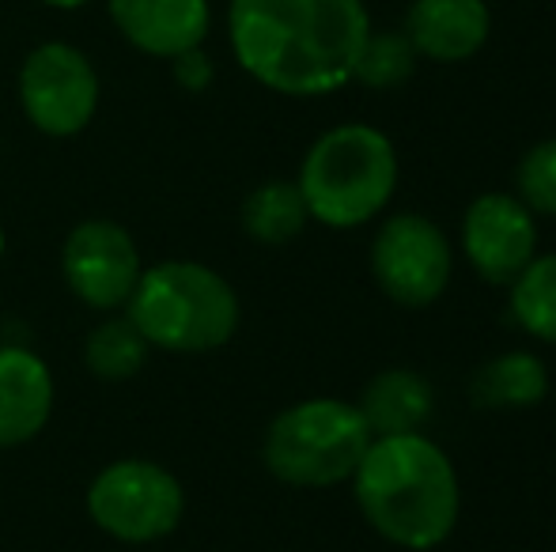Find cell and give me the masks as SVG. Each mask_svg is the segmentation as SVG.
I'll return each instance as SVG.
<instances>
[{"label":"cell","instance_id":"obj_1","mask_svg":"<svg viewBox=\"0 0 556 552\" xmlns=\"http://www.w3.org/2000/svg\"><path fill=\"white\" fill-rule=\"evenodd\" d=\"M367 35L364 0H231L227 8L239 68L292 99L333 95L352 84Z\"/></svg>","mask_w":556,"mask_h":552},{"label":"cell","instance_id":"obj_2","mask_svg":"<svg viewBox=\"0 0 556 552\" xmlns=\"http://www.w3.org/2000/svg\"><path fill=\"white\" fill-rule=\"evenodd\" d=\"M364 523L409 552L440 549L462 515V485L451 454L425 432L375 435L352 473Z\"/></svg>","mask_w":556,"mask_h":552},{"label":"cell","instance_id":"obj_3","mask_svg":"<svg viewBox=\"0 0 556 552\" xmlns=\"http://www.w3.org/2000/svg\"><path fill=\"white\" fill-rule=\"evenodd\" d=\"M125 314L144 333L152 352L205 356L239 333L242 303L231 280L213 266L170 258L140 273Z\"/></svg>","mask_w":556,"mask_h":552},{"label":"cell","instance_id":"obj_4","mask_svg":"<svg viewBox=\"0 0 556 552\" xmlns=\"http://www.w3.org/2000/svg\"><path fill=\"white\" fill-rule=\"evenodd\" d=\"M307 213L330 231H352L379 220L397 190V152L382 129L344 121L326 129L300 163Z\"/></svg>","mask_w":556,"mask_h":552},{"label":"cell","instance_id":"obj_5","mask_svg":"<svg viewBox=\"0 0 556 552\" xmlns=\"http://www.w3.org/2000/svg\"><path fill=\"white\" fill-rule=\"evenodd\" d=\"M371 427L344 398H307L280 409L262 439V462L292 488H333L352 480Z\"/></svg>","mask_w":556,"mask_h":552},{"label":"cell","instance_id":"obj_6","mask_svg":"<svg viewBox=\"0 0 556 552\" xmlns=\"http://www.w3.org/2000/svg\"><path fill=\"white\" fill-rule=\"evenodd\" d=\"M88 518L122 545H152L182 526L186 488L152 458H117L88 485Z\"/></svg>","mask_w":556,"mask_h":552},{"label":"cell","instance_id":"obj_7","mask_svg":"<svg viewBox=\"0 0 556 552\" xmlns=\"http://www.w3.org/2000/svg\"><path fill=\"white\" fill-rule=\"evenodd\" d=\"M99 73L84 50L42 42L20 65V111L42 137H80L99 111Z\"/></svg>","mask_w":556,"mask_h":552},{"label":"cell","instance_id":"obj_8","mask_svg":"<svg viewBox=\"0 0 556 552\" xmlns=\"http://www.w3.org/2000/svg\"><path fill=\"white\" fill-rule=\"evenodd\" d=\"M454 273L451 239L432 216L397 213L379 223L371 239V277L397 307H432Z\"/></svg>","mask_w":556,"mask_h":552},{"label":"cell","instance_id":"obj_9","mask_svg":"<svg viewBox=\"0 0 556 552\" xmlns=\"http://www.w3.org/2000/svg\"><path fill=\"white\" fill-rule=\"evenodd\" d=\"M140 273H144V261H140L137 239L117 220H106V216L80 220L65 235L61 277L88 310H99V314L125 310L137 292Z\"/></svg>","mask_w":556,"mask_h":552},{"label":"cell","instance_id":"obj_10","mask_svg":"<svg viewBox=\"0 0 556 552\" xmlns=\"http://www.w3.org/2000/svg\"><path fill=\"white\" fill-rule=\"evenodd\" d=\"M462 254L484 284L507 287L538 258V216L515 193H481L462 213Z\"/></svg>","mask_w":556,"mask_h":552},{"label":"cell","instance_id":"obj_11","mask_svg":"<svg viewBox=\"0 0 556 552\" xmlns=\"http://www.w3.org/2000/svg\"><path fill=\"white\" fill-rule=\"evenodd\" d=\"M106 12L132 50L163 61L205 46L213 27L208 0H106Z\"/></svg>","mask_w":556,"mask_h":552},{"label":"cell","instance_id":"obj_12","mask_svg":"<svg viewBox=\"0 0 556 552\" xmlns=\"http://www.w3.org/2000/svg\"><path fill=\"white\" fill-rule=\"evenodd\" d=\"M58 386L35 348L0 345V450L27 447L53 416Z\"/></svg>","mask_w":556,"mask_h":552},{"label":"cell","instance_id":"obj_13","mask_svg":"<svg viewBox=\"0 0 556 552\" xmlns=\"http://www.w3.org/2000/svg\"><path fill=\"white\" fill-rule=\"evenodd\" d=\"M492 35V12L484 0H413L405 12V38L417 57L435 65H462L477 57Z\"/></svg>","mask_w":556,"mask_h":552},{"label":"cell","instance_id":"obj_14","mask_svg":"<svg viewBox=\"0 0 556 552\" xmlns=\"http://www.w3.org/2000/svg\"><path fill=\"white\" fill-rule=\"evenodd\" d=\"M364 424L371 435H405V432H425L432 420L435 394L420 371L409 368H387L364 386L356 401Z\"/></svg>","mask_w":556,"mask_h":552},{"label":"cell","instance_id":"obj_15","mask_svg":"<svg viewBox=\"0 0 556 552\" xmlns=\"http://www.w3.org/2000/svg\"><path fill=\"white\" fill-rule=\"evenodd\" d=\"M549 394V368H545L542 356L527 352V348H515V352L492 356L484 368H477L473 383H469V398L477 409H538Z\"/></svg>","mask_w":556,"mask_h":552},{"label":"cell","instance_id":"obj_16","mask_svg":"<svg viewBox=\"0 0 556 552\" xmlns=\"http://www.w3.org/2000/svg\"><path fill=\"white\" fill-rule=\"evenodd\" d=\"M152 345L144 341V333L132 325V318L125 310L106 314L96 330L84 337V368L103 383H129L148 368Z\"/></svg>","mask_w":556,"mask_h":552},{"label":"cell","instance_id":"obj_17","mask_svg":"<svg viewBox=\"0 0 556 552\" xmlns=\"http://www.w3.org/2000/svg\"><path fill=\"white\" fill-rule=\"evenodd\" d=\"M311 223L307 201L295 182H262L242 201V231L262 246H285L303 235Z\"/></svg>","mask_w":556,"mask_h":552},{"label":"cell","instance_id":"obj_18","mask_svg":"<svg viewBox=\"0 0 556 552\" xmlns=\"http://www.w3.org/2000/svg\"><path fill=\"white\" fill-rule=\"evenodd\" d=\"M507 307L527 337L556 348V251L538 254L519 277L507 284Z\"/></svg>","mask_w":556,"mask_h":552},{"label":"cell","instance_id":"obj_19","mask_svg":"<svg viewBox=\"0 0 556 552\" xmlns=\"http://www.w3.org/2000/svg\"><path fill=\"white\" fill-rule=\"evenodd\" d=\"M413 73H417V50L405 38V30H371L364 50H359L352 80H359L364 88L375 91H390L402 88Z\"/></svg>","mask_w":556,"mask_h":552},{"label":"cell","instance_id":"obj_20","mask_svg":"<svg viewBox=\"0 0 556 552\" xmlns=\"http://www.w3.org/2000/svg\"><path fill=\"white\" fill-rule=\"evenodd\" d=\"M515 197L534 216H556V137L538 140L515 170Z\"/></svg>","mask_w":556,"mask_h":552},{"label":"cell","instance_id":"obj_21","mask_svg":"<svg viewBox=\"0 0 556 552\" xmlns=\"http://www.w3.org/2000/svg\"><path fill=\"white\" fill-rule=\"evenodd\" d=\"M170 73H175L178 88H186V91H205L208 84H213L216 68H213V61H208V53L198 46V50L178 53V57L170 61Z\"/></svg>","mask_w":556,"mask_h":552},{"label":"cell","instance_id":"obj_22","mask_svg":"<svg viewBox=\"0 0 556 552\" xmlns=\"http://www.w3.org/2000/svg\"><path fill=\"white\" fill-rule=\"evenodd\" d=\"M42 4L58 8V12H73V8H84V4H91V0H42Z\"/></svg>","mask_w":556,"mask_h":552},{"label":"cell","instance_id":"obj_23","mask_svg":"<svg viewBox=\"0 0 556 552\" xmlns=\"http://www.w3.org/2000/svg\"><path fill=\"white\" fill-rule=\"evenodd\" d=\"M4 251H8V239H4V223H0V261H4Z\"/></svg>","mask_w":556,"mask_h":552}]
</instances>
